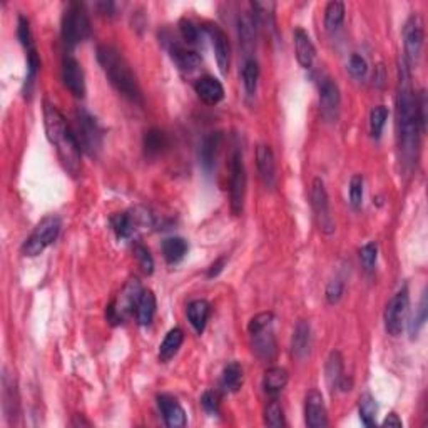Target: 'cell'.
Wrapping results in <instances>:
<instances>
[{
    "mask_svg": "<svg viewBox=\"0 0 428 428\" xmlns=\"http://www.w3.org/2000/svg\"><path fill=\"white\" fill-rule=\"evenodd\" d=\"M39 69H41V59H39L37 50H35L34 47V49L27 50V74L22 87V94L26 99L32 97V91H34V84L35 79H37Z\"/></svg>",
    "mask_w": 428,
    "mask_h": 428,
    "instance_id": "cell-34",
    "label": "cell"
},
{
    "mask_svg": "<svg viewBox=\"0 0 428 428\" xmlns=\"http://www.w3.org/2000/svg\"><path fill=\"white\" fill-rule=\"evenodd\" d=\"M167 146H169V141H167L166 133H162L161 129H156L154 127V129H149L144 136V151H146V154H161Z\"/></svg>",
    "mask_w": 428,
    "mask_h": 428,
    "instance_id": "cell-35",
    "label": "cell"
},
{
    "mask_svg": "<svg viewBox=\"0 0 428 428\" xmlns=\"http://www.w3.org/2000/svg\"><path fill=\"white\" fill-rule=\"evenodd\" d=\"M275 315L271 311H263V313L254 315L253 318L250 319V325H248V331L250 335L259 333V331L266 330V328H271V323H273Z\"/></svg>",
    "mask_w": 428,
    "mask_h": 428,
    "instance_id": "cell-44",
    "label": "cell"
},
{
    "mask_svg": "<svg viewBox=\"0 0 428 428\" xmlns=\"http://www.w3.org/2000/svg\"><path fill=\"white\" fill-rule=\"evenodd\" d=\"M44 124H46L47 139L57 151L62 166L72 176L81 173V144L67 124L61 111L54 104H44Z\"/></svg>",
    "mask_w": 428,
    "mask_h": 428,
    "instance_id": "cell-2",
    "label": "cell"
},
{
    "mask_svg": "<svg viewBox=\"0 0 428 428\" xmlns=\"http://www.w3.org/2000/svg\"><path fill=\"white\" fill-rule=\"evenodd\" d=\"M428 316V303H427V293L422 295V299H420L418 308L415 310L413 316L410 318V323H408V333H410V338H417L420 330L425 326Z\"/></svg>",
    "mask_w": 428,
    "mask_h": 428,
    "instance_id": "cell-38",
    "label": "cell"
},
{
    "mask_svg": "<svg viewBox=\"0 0 428 428\" xmlns=\"http://www.w3.org/2000/svg\"><path fill=\"white\" fill-rule=\"evenodd\" d=\"M348 72L351 74V77L355 79H363L368 72V62L362 54L355 52L350 55V61H348Z\"/></svg>",
    "mask_w": 428,
    "mask_h": 428,
    "instance_id": "cell-41",
    "label": "cell"
},
{
    "mask_svg": "<svg viewBox=\"0 0 428 428\" xmlns=\"http://www.w3.org/2000/svg\"><path fill=\"white\" fill-rule=\"evenodd\" d=\"M201 405L207 413L216 415L219 411V397L214 391H204L201 397Z\"/></svg>",
    "mask_w": 428,
    "mask_h": 428,
    "instance_id": "cell-49",
    "label": "cell"
},
{
    "mask_svg": "<svg viewBox=\"0 0 428 428\" xmlns=\"http://www.w3.org/2000/svg\"><path fill=\"white\" fill-rule=\"evenodd\" d=\"M179 32H181V37L184 41L191 44V46L199 44V34H201V30H199V27L196 26L193 21H189V19H181V21H179Z\"/></svg>",
    "mask_w": 428,
    "mask_h": 428,
    "instance_id": "cell-43",
    "label": "cell"
},
{
    "mask_svg": "<svg viewBox=\"0 0 428 428\" xmlns=\"http://www.w3.org/2000/svg\"><path fill=\"white\" fill-rule=\"evenodd\" d=\"M377 259H378V246L377 243L371 241L368 243L360 250V261H362L363 268H365L366 271H371L377 265Z\"/></svg>",
    "mask_w": 428,
    "mask_h": 428,
    "instance_id": "cell-42",
    "label": "cell"
},
{
    "mask_svg": "<svg viewBox=\"0 0 428 428\" xmlns=\"http://www.w3.org/2000/svg\"><path fill=\"white\" fill-rule=\"evenodd\" d=\"M388 107L387 106H375L370 113V134L373 139H380L388 119Z\"/></svg>",
    "mask_w": 428,
    "mask_h": 428,
    "instance_id": "cell-40",
    "label": "cell"
},
{
    "mask_svg": "<svg viewBox=\"0 0 428 428\" xmlns=\"http://www.w3.org/2000/svg\"><path fill=\"white\" fill-rule=\"evenodd\" d=\"M187 319H189L191 326L194 328L196 333L201 335L206 328L207 319H210L211 315V305L206 301V299H194L187 305Z\"/></svg>",
    "mask_w": 428,
    "mask_h": 428,
    "instance_id": "cell-25",
    "label": "cell"
},
{
    "mask_svg": "<svg viewBox=\"0 0 428 428\" xmlns=\"http://www.w3.org/2000/svg\"><path fill=\"white\" fill-rule=\"evenodd\" d=\"M158 407L161 410L164 423L169 428H181L187 423L186 411L179 405V402L171 395H159Z\"/></svg>",
    "mask_w": 428,
    "mask_h": 428,
    "instance_id": "cell-18",
    "label": "cell"
},
{
    "mask_svg": "<svg viewBox=\"0 0 428 428\" xmlns=\"http://www.w3.org/2000/svg\"><path fill=\"white\" fill-rule=\"evenodd\" d=\"M241 81L248 97H254L259 81V66L253 55H246L241 67Z\"/></svg>",
    "mask_w": 428,
    "mask_h": 428,
    "instance_id": "cell-27",
    "label": "cell"
},
{
    "mask_svg": "<svg viewBox=\"0 0 428 428\" xmlns=\"http://www.w3.org/2000/svg\"><path fill=\"white\" fill-rule=\"evenodd\" d=\"M423 41H425V34H423V21L418 14H411L407 19L405 27H403V44H405V54L407 64L415 66L420 61V55L423 50Z\"/></svg>",
    "mask_w": 428,
    "mask_h": 428,
    "instance_id": "cell-11",
    "label": "cell"
},
{
    "mask_svg": "<svg viewBox=\"0 0 428 428\" xmlns=\"http://www.w3.org/2000/svg\"><path fill=\"white\" fill-rule=\"evenodd\" d=\"M75 124H77V133L74 134L82 149L89 156L97 154L102 146V129L97 119L87 109L79 107L75 111Z\"/></svg>",
    "mask_w": 428,
    "mask_h": 428,
    "instance_id": "cell-7",
    "label": "cell"
},
{
    "mask_svg": "<svg viewBox=\"0 0 428 428\" xmlns=\"http://www.w3.org/2000/svg\"><path fill=\"white\" fill-rule=\"evenodd\" d=\"M408 305H410V295H408V288L403 286L402 290L391 296L385 308V313H383V323H385V330L390 337H398L402 333Z\"/></svg>",
    "mask_w": 428,
    "mask_h": 428,
    "instance_id": "cell-10",
    "label": "cell"
},
{
    "mask_svg": "<svg viewBox=\"0 0 428 428\" xmlns=\"http://www.w3.org/2000/svg\"><path fill=\"white\" fill-rule=\"evenodd\" d=\"M311 350V326L306 319H299L291 337V355L296 360H305Z\"/></svg>",
    "mask_w": 428,
    "mask_h": 428,
    "instance_id": "cell-22",
    "label": "cell"
},
{
    "mask_svg": "<svg viewBox=\"0 0 428 428\" xmlns=\"http://www.w3.org/2000/svg\"><path fill=\"white\" fill-rule=\"evenodd\" d=\"M142 286L139 283L138 278H131L129 281L124 285V288L119 293L118 298L107 306L106 310V318L111 325H119L124 319L127 318L138 306L139 298H141Z\"/></svg>",
    "mask_w": 428,
    "mask_h": 428,
    "instance_id": "cell-6",
    "label": "cell"
},
{
    "mask_svg": "<svg viewBox=\"0 0 428 428\" xmlns=\"http://www.w3.org/2000/svg\"><path fill=\"white\" fill-rule=\"evenodd\" d=\"M2 410L6 420L14 425L21 417V397L17 390V380L7 368H3L2 375Z\"/></svg>",
    "mask_w": 428,
    "mask_h": 428,
    "instance_id": "cell-13",
    "label": "cell"
},
{
    "mask_svg": "<svg viewBox=\"0 0 428 428\" xmlns=\"http://www.w3.org/2000/svg\"><path fill=\"white\" fill-rule=\"evenodd\" d=\"M62 39L67 47H75L89 39L91 22L82 3L71 2L62 15Z\"/></svg>",
    "mask_w": 428,
    "mask_h": 428,
    "instance_id": "cell-4",
    "label": "cell"
},
{
    "mask_svg": "<svg viewBox=\"0 0 428 428\" xmlns=\"http://www.w3.org/2000/svg\"><path fill=\"white\" fill-rule=\"evenodd\" d=\"M153 223V218L147 211H142V213H138L134 211L133 213H115L111 216V226H113L115 236L119 239H129L131 236L134 234L136 226L142 225L147 226Z\"/></svg>",
    "mask_w": 428,
    "mask_h": 428,
    "instance_id": "cell-15",
    "label": "cell"
},
{
    "mask_svg": "<svg viewBox=\"0 0 428 428\" xmlns=\"http://www.w3.org/2000/svg\"><path fill=\"white\" fill-rule=\"evenodd\" d=\"M325 378L330 390H338L339 383L345 378V371H343V357L339 351H331L330 357L326 360L325 365Z\"/></svg>",
    "mask_w": 428,
    "mask_h": 428,
    "instance_id": "cell-28",
    "label": "cell"
},
{
    "mask_svg": "<svg viewBox=\"0 0 428 428\" xmlns=\"http://www.w3.org/2000/svg\"><path fill=\"white\" fill-rule=\"evenodd\" d=\"M256 166H258V173L261 176L265 186L275 187L276 161L273 151H271V147L266 146V144H259V146L256 147Z\"/></svg>",
    "mask_w": 428,
    "mask_h": 428,
    "instance_id": "cell-21",
    "label": "cell"
},
{
    "mask_svg": "<svg viewBox=\"0 0 428 428\" xmlns=\"http://www.w3.org/2000/svg\"><path fill=\"white\" fill-rule=\"evenodd\" d=\"M311 207H313V214L316 219V225L318 230L323 234L330 236L335 233L337 226H335V219L331 216V207H330V198H328L325 183L322 178H315L313 184H311Z\"/></svg>",
    "mask_w": 428,
    "mask_h": 428,
    "instance_id": "cell-8",
    "label": "cell"
},
{
    "mask_svg": "<svg viewBox=\"0 0 428 428\" xmlns=\"http://www.w3.org/2000/svg\"><path fill=\"white\" fill-rule=\"evenodd\" d=\"M243 387V368L238 362L227 363L221 375V388L227 393H236Z\"/></svg>",
    "mask_w": 428,
    "mask_h": 428,
    "instance_id": "cell-33",
    "label": "cell"
},
{
    "mask_svg": "<svg viewBox=\"0 0 428 428\" xmlns=\"http://www.w3.org/2000/svg\"><path fill=\"white\" fill-rule=\"evenodd\" d=\"M246 167L243 161V153L239 149L234 151L233 158H231V178H230V206L231 213L239 216L245 210V199H246Z\"/></svg>",
    "mask_w": 428,
    "mask_h": 428,
    "instance_id": "cell-9",
    "label": "cell"
},
{
    "mask_svg": "<svg viewBox=\"0 0 428 428\" xmlns=\"http://www.w3.org/2000/svg\"><path fill=\"white\" fill-rule=\"evenodd\" d=\"M62 81L74 97L82 99L86 95V77H84L82 66L72 55L62 59Z\"/></svg>",
    "mask_w": 428,
    "mask_h": 428,
    "instance_id": "cell-16",
    "label": "cell"
},
{
    "mask_svg": "<svg viewBox=\"0 0 428 428\" xmlns=\"http://www.w3.org/2000/svg\"><path fill=\"white\" fill-rule=\"evenodd\" d=\"M17 35H19V41L24 47H26V50L34 49V42H32V32H30V24L27 21L24 15H19V22H17Z\"/></svg>",
    "mask_w": 428,
    "mask_h": 428,
    "instance_id": "cell-48",
    "label": "cell"
},
{
    "mask_svg": "<svg viewBox=\"0 0 428 428\" xmlns=\"http://www.w3.org/2000/svg\"><path fill=\"white\" fill-rule=\"evenodd\" d=\"M194 91L198 97L207 106H216L225 99V87L218 79L211 77V75L198 79L194 84Z\"/></svg>",
    "mask_w": 428,
    "mask_h": 428,
    "instance_id": "cell-19",
    "label": "cell"
},
{
    "mask_svg": "<svg viewBox=\"0 0 428 428\" xmlns=\"http://www.w3.org/2000/svg\"><path fill=\"white\" fill-rule=\"evenodd\" d=\"M226 261H227L226 256H221V258L216 259L213 265L210 266V270H207V278H216V276L221 273V271L225 270Z\"/></svg>",
    "mask_w": 428,
    "mask_h": 428,
    "instance_id": "cell-50",
    "label": "cell"
},
{
    "mask_svg": "<svg viewBox=\"0 0 428 428\" xmlns=\"http://www.w3.org/2000/svg\"><path fill=\"white\" fill-rule=\"evenodd\" d=\"M305 422L310 428L328 427V415L323 395L318 390H310L305 397Z\"/></svg>",
    "mask_w": 428,
    "mask_h": 428,
    "instance_id": "cell-17",
    "label": "cell"
},
{
    "mask_svg": "<svg viewBox=\"0 0 428 428\" xmlns=\"http://www.w3.org/2000/svg\"><path fill=\"white\" fill-rule=\"evenodd\" d=\"M288 380H290V375H288L285 368L273 366L270 368V370H266L265 378H263V387H265V391L268 395L276 397V395L285 390Z\"/></svg>",
    "mask_w": 428,
    "mask_h": 428,
    "instance_id": "cell-29",
    "label": "cell"
},
{
    "mask_svg": "<svg viewBox=\"0 0 428 428\" xmlns=\"http://www.w3.org/2000/svg\"><path fill=\"white\" fill-rule=\"evenodd\" d=\"M61 218L55 214L46 216V218L42 219L41 223H39L37 226H35V230L32 231V234L29 238L24 241L22 245V254L24 256H29V258H35V256L42 254L44 251L49 248L52 243L57 239L59 233H61Z\"/></svg>",
    "mask_w": 428,
    "mask_h": 428,
    "instance_id": "cell-5",
    "label": "cell"
},
{
    "mask_svg": "<svg viewBox=\"0 0 428 428\" xmlns=\"http://www.w3.org/2000/svg\"><path fill=\"white\" fill-rule=\"evenodd\" d=\"M97 61L101 64L107 81L119 94H122L129 101L142 104V92L138 77L121 52L113 46L104 44V46L97 47Z\"/></svg>",
    "mask_w": 428,
    "mask_h": 428,
    "instance_id": "cell-3",
    "label": "cell"
},
{
    "mask_svg": "<svg viewBox=\"0 0 428 428\" xmlns=\"http://www.w3.org/2000/svg\"><path fill=\"white\" fill-rule=\"evenodd\" d=\"M183 342H184V333L181 328H173V330L167 331L162 343L159 345V360H161L162 363L169 362V360L178 353Z\"/></svg>",
    "mask_w": 428,
    "mask_h": 428,
    "instance_id": "cell-32",
    "label": "cell"
},
{
    "mask_svg": "<svg viewBox=\"0 0 428 428\" xmlns=\"http://www.w3.org/2000/svg\"><path fill=\"white\" fill-rule=\"evenodd\" d=\"M221 133H210L201 141V146H199V162H201L203 169L206 171V173H211V171L214 169L219 147H221Z\"/></svg>",
    "mask_w": 428,
    "mask_h": 428,
    "instance_id": "cell-23",
    "label": "cell"
},
{
    "mask_svg": "<svg viewBox=\"0 0 428 428\" xmlns=\"http://www.w3.org/2000/svg\"><path fill=\"white\" fill-rule=\"evenodd\" d=\"M265 423L268 427H273V428H281L286 425L285 411H283L281 403H279L275 397L273 400L268 402V405L265 408Z\"/></svg>",
    "mask_w": 428,
    "mask_h": 428,
    "instance_id": "cell-39",
    "label": "cell"
},
{
    "mask_svg": "<svg viewBox=\"0 0 428 428\" xmlns=\"http://www.w3.org/2000/svg\"><path fill=\"white\" fill-rule=\"evenodd\" d=\"M293 41L298 64L303 67V69H310V67L313 66L316 57V49L313 41H311V37L308 35V32L305 29H301V27H296L295 29Z\"/></svg>",
    "mask_w": 428,
    "mask_h": 428,
    "instance_id": "cell-20",
    "label": "cell"
},
{
    "mask_svg": "<svg viewBox=\"0 0 428 428\" xmlns=\"http://www.w3.org/2000/svg\"><path fill=\"white\" fill-rule=\"evenodd\" d=\"M134 256H136V259H138L139 266H141V270L144 271V273L153 275L154 259H153V256H151L149 250H147V248L142 246V245H136L134 246Z\"/></svg>",
    "mask_w": 428,
    "mask_h": 428,
    "instance_id": "cell-46",
    "label": "cell"
},
{
    "mask_svg": "<svg viewBox=\"0 0 428 428\" xmlns=\"http://www.w3.org/2000/svg\"><path fill=\"white\" fill-rule=\"evenodd\" d=\"M161 250H162L164 259H166L169 265H176V263L183 261L184 256L187 254L189 246H187L186 239L179 238V236H174V238L164 239Z\"/></svg>",
    "mask_w": 428,
    "mask_h": 428,
    "instance_id": "cell-31",
    "label": "cell"
},
{
    "mask_svg": "<svg viewBox=\"0 0 428 428\" xmlns=\"http://www.w3.org/2000/svg\"><path fill=\"white\" fill-rule=\"evenodd\" d=\"M383 427H395V428H402L403 427V422H402V418L398 417L397 413H395V411H391L390 415H388V417L383 420Z\"/></svg>",
    "mask_w": 428,
    "mask_h": 428,
    "instance_id": "cell-51",
    "label": "cell"
},
{
    "mask_svg": "<svg viewBox=\"0 0 428 428\" xmlns=\"http://www.w3.org/2000/svg\"><path fill=\"white\" fill-rule=\"evenodd\" d=\"M253 342H251V346H253V353L263 362H271L276 357V338L271 331V328H266V330L259 331V333L251 335Z\"/></svg>",
    "mask_w": 428,
    "mask_h": 428,
    "instance_id": "cell-24",
    "label": "cell"
},
{
    "mask_svg": "<svg viewBox=\"0 0 428 428\" xmlns=\"http://www.w3.org/2000/svg\"><path fill=\"white\" fill-rule=\"evenodd\" d=\"M319 91V113L326 122H337L339 114V106H342V95H339L338 84L331 77L319 79L318 82Z\"/></svg>",
    "mask_w": 428,
    "mask_h": 428,
    "instance_id": "cell-12",
    "label": "cell"
},
{
    "mask_svg": "<svg viewBox=\"0 0 428 428\" xmlns=\"http://www.w3.org/2000/svg\"><path fill=\"white\" fill-rule=\"evenodd\" d=\"M204 30L207 32V35H210V39H211V44H213L216 64H218L221 74L226 75L227 71H230V64H231L230 39H227L226 32L213 22L204 24Z\"/></svg>",
    "mask_w": 428,
    "mask_h": 428,
    "instance_id": "cell-14",
    "label": "cell"
},
{
    "mask_svg": "<svg viewBox=\"0 0 428 428\" xmlns=\"http://www.w3.org/2000/svg\"><path fill=\"white\" fill-rule=\"evenodd\" d=\"M345 21V3L339 0H333L325 9V27L328 32H335L342 27Z\"/></svg>",
    "mask_w": 428,
    "mask_h": 428,
    "instance_id": "cell-36",
    "label": "cell"
},
{
    "mask_svg": "<svg viewBox=\"0 0 428 428\" xmlns=\"http://www.w3.org/2000/svg\"><path fill=\"white\" fill-rule=\"evenodd\" d=\"M343 293H345V283H343V279H339V278L331 279V281L326 285V290H325V298H326L328 305H337L339 299H342Z\"/></svg>",
    "mask_w": 428,
    "mask_h": 428,
    "instance_id": "cell-47",
    "label": "cell"
},
{
    "mask_svg": "<svg viewBox=\"0 0 428 428\" xmlns=\"http://www.w3.org/2000/svg\"><path fill=\"white\" fill-rule=\"evenodd\" d=\"M423 133L420 121L417 94L411 87L410 66L405 59L398 62V86H397V138L403 167L413 169L418 159L420 134Z\"/></svg>",
    "mask_w": 428,
    "mask_h": 428,
    "instance_id": "cell-1",
    "label": "cell"
},
{
    "mask_svg": "<svg viewBox=\"0 0 428 428\" xmlns=\"http://www.w3.org/2000/svg\"><path fill=\"white\" fill-rule=\"evenodd\" d=\"M363 186H365V181H363L362 174H355L350 181V203L355 210H360L363 203Z\"/></svg>",
    "mask_w": 428,
    "mask_h": 428,
    "instance_id": "cell-45",
    "label": "cell"
},
{
    "mask_svg": "<svg viewBox=\"0 0 428 428\" xmlns=\"http://www.w3.org/2000/svg\"><path fill=\"white\" fill-rule=\"evenodd\" d=\"M358 413H360V420H362L363 425L375 427V423H377L378 407H377V402H375V398L371 397L370 393H365L360 397Z\"/></svg>",
    "mask_w": 428,
    "mask_h": 428,
    "instance_id": "cell-37",
    "label": "cell"
},
{
    "mask_svg": "<svg viewBox=\"0 0 428 428\" xmlns=\"http://www.w3.org/2000/svg\"><path fill=\"white\" fill-rule=\"evenodd\" d=\"M156 315V296L151 290H142L138 306H136V319L141 326H147L153 323Z\"/></svg>",
    "mask_w": 428,
    "mask_h": 428,
    "instance_id": "cell-30",
    "label": "cell"
},
{
    "mask_svg": "<svg viewBox=\"0 0 428 428\" xmlns=\"http://www.w3.org/2000/svg\"><path fill=\"white\" fill-rule=\"evenodd\" d=\"M169 52H171V59H173L176 66L184 72H193L201 66V55H199L198 52L184 49V47L178 46V44L171 46Z\"/></svg>",
    "mask_w": 428,
    "mask_h": 428,
    "instance_id": "cell-26",
    "label": "cell"
}]
</instances>
